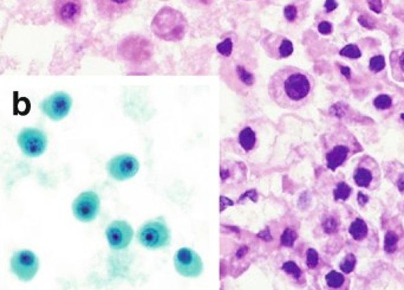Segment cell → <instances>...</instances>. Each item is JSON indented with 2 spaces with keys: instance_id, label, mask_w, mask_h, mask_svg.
<instances>
[{
  "instance_id": "cell-23",
  "label": "cell",
  "mask_w": 404,
  "mask_h": 290,
  "mask_svg": "<svg viewBox=\"0 0 404 290\" xmlns=\"http://www.w3.org/2000/svg\"><path fill=\"white\" fill-rule=\"evenodd\" d=\"M397 242H398V237L395 232H386L385 238H384V250L388 253H392L396 250Z\"/></svg>"
},
{
  "instance_id": "cell-30",
  "label": "cell",
  "mask_w": 404,
  "mask_h": 290,
  "mask_svg": "<svg viewBox=\"0 0 404 290\" xmlns=\"http://www.w3.org/2000/svg\"><path fill=\"white\" fill-rule=\"evenodd\" d=\"M370 70L373 72H379L380 70H383L384 67H385V59H384L383 56H375L370 59Z\"/></svg>"
},
{
  "instance_id": "cell-3",
  "label": "cell",
  "mask_w": 404,
  "mask_h": 290,
  "mask_svg": "<svg viewBox=\"0 0 404 290\" xmlns=\"http://www.w3.org/2000/svg\"><path fill=\"white\" fill-rule=\"evenodd\" d=\"M151 31L165 42H178L184 38L188 30L187 19L177 10L164 6L154 16Z\"/></svg>"
},
{
  "instance_id": "cell-20",
  "label": "cell",
  "mask_w": 404,
  "mask_h": 290,
  "mask_svg": "<svg viewBox=\"0 0 404 290\" xmlns=\"http://www.w3.org/2000/svg\"><path fill=\"white\" fill-rule=\"evenodd\" d=\"M217 50L219 54L223 56L224 58L230 57L234 52V37L233 36H227L217 45Z\"/></svg>"
},
{
  "instance_id": "cell-15",
  "label": "cell",
  "mask_w": 404,
  "mask_h": 290,
  "mask_svg": "<svg viewBox=\"0 0 404 290\" xmlns=\"http://www.w3.org/2000/svg\"><path fill=\"white\" fill-rule=\"evenodd\" d=\"M136 0H95L99 17L115 21L127 15L134 9Z\"/></svg>"
},
{
  "instance_id": "cell-25",
  "label": "cell",
  "mask_w": 404,
  "mask_h": 290,
  "mask_svg": "<svg viewBox=\"0 0 404 290\" xmlns=\"http://www.w3.org/2000/svg\"><path fill=\"white\" fill-rule=\"evenodd\" d=\"M296 240H297V232L294 231V230L291 229V227L285 229V231L283 232V235H281V238H280L281 244H283L284 246H287V248H291V246H293V244Z\"/></svg>"
},
{
  "instance_id": "cell-40",
  "label": "cell",
  "mask_w": 404,
  "mask_h": 290,
  "mask_svg": "<svg viewBox=\"0 0 404 290\" xmlns=\"http://www.w3.org/2000/svg\"><path fill=\"white\" fill-rule=\"evenodd\" d=\"M400 117H402V120H404V114L400 115Z\"/></svg>"
},
{
  "instance_id": "cell-38",
  "label": "cell",
  "mask_w": 404,
  "mask_h": 290,
  "mask_svg": "<svg viewBox=\"0 0 404 290\" xmlns=\"http://www.w3.org/2000/svg\"><path fill=\"white\" fill-rule=\"evenodd\" d=\"M340 70H342V74L345 76V77H347V78H350V76H351V71H350V69L347 68V67H342L340 68Z\"/></svg>"
},
{
  "instance_id": "cell-21",
  "label": "cell",
  "mask_w": 404,
  "mask_h": 290,
  "mask_svg": "<svg viewBox=\"0 0 404 290\" xmlns=\"http://www.w3.org/2000/svg\"><path fill=\"white\" fill-rule=\"evenodd\" d=\"M391 65L393 68V72L398 70L399 76L404 77V51L393 52L391 55Z\"/></svg>"
},
{
  "instance_id": "cell-31",
  "label": "cell",
  "mask_w": 404,
  "mask_h": 290,
  "mask_svg": "<svg viewBox=\"0 0 404 290\" xmlns=\"http://www.w3.org/2000/svg\"><path fill=\"white\" fill-rule=\"evenodd\" d=\"M338 220L336 218H333V217H330V218H326L325 220L323 222V229H324V232L326 233H333L336 232L337 230H338Z\"/></svg>"
},
{
  "instance_id": "cell-2",
  "label": "cell",
  "mask_w": 404,
  "mask_h": 290,
  "mask_svg": "<svg viewBox=\"0 0 404 290\" xmlns=\"http://www.w3.org/2000/svg\"><path fill=\"white\" fill-rule=\"evenodd\" d=\"M256 58L248 51L241 50L237 55L232 54L224 58L221 65V76L232 90L246 94L256 84Z\"/></svg>"
},
{
  "instance_id": "cell-18",
  "label": "cell",
  "mask_w": 404,
  "mask_h": 290,
  "mask_svg": "<svg viewBox=\"0 0 404 290\" xmlns=\"http://www.w3.org/2000/svg\"><path fill=\"white\" fill-rule=\"evenodd\" d=\"M349 232H350V235L352 236V238L356 240H360V239L365 238L367 235L366 223L364 222L363 219L357 218L355 222L351 223V225L349 227Z\"/></svg>"
},
{
  "instance_id": "cell-16",
  "label": "cell",
  "mask_w": 404,
  "mask_h": 290,
  "mask_svg": "<svg viewBox=\"0 0 404 290\" xmlns=\"http://www.w3.org/2000/svg\"><path fill=\"white\" fill-rule=\"evenodd\" d=\"M309 0H293L284 9V17L289 23L299 22L306 16Z\"/></svg>"
},
{
  "instance_id": "cell-13",
  "label": "cell",
  "mask_w": 404,
  "mask_h": 290,
  "mask_svg": "<svg viewBox=\"0 0 404 290\" xmlns=\"http://www.w3.org/2000/svg\"><path fill=\"white\" fill-rule=\"evenodd\" d=\"M134 230L130 224L125 220H115L110 223L105 230V237L109 246L114 250H123L131 243Z\"/></svg>"
},
{
  "instance_id": "cell-41",
  "label": "cell",
  "mask_w": 404,
  "mask_h": 290,
  "mask_svg": "<svg viewBox=\"0 0 404 290\" xmlns=\"http://www.w3.org/2000/svg\"><path fill=\"white\" fill-rule=\"evenodd\" d=\"M161 2H167V0H161Z\"/></svg>"
},
{
  "instance_id": "cell-9",
  "label": "cell",
  "mask_w": 404,
  "mask_h": 290,
  "mask_svg": "<svg viewBox=\"0 0 404 290\" xmlns=\"http://www.w3.org/2000/svg\"><path fill=\"white\" fill-rule=\"evenodd\" d=\"M175 270L183 277H197L204 270V263L197 252L189 248L178 249L174 255Z\"/></svg>"
},
{
  "instance_id": "cell-5",
  "label": "cell",
  "mask_w": 404,
  "mask_h": 290,
  "mask_svg": "<svg viewBox=\"0 0 404 290\" xmlns=\"http://www.w3.org/2000/svg\"><path fill=\"white\" fill-rule=\"evenodd\" d=\"M345 131L336 130L334 133L324 135V139H326V164L331 171H336L342 166L352 152L350 146L352 143H347V140L344 142V137L346 136Z\"/></svg>"
},
{
  "instance_id": "cell-34",
  "label": "cell",
  "mask_w": 404,
  "mask_h": 290,
  "mask_svg": "<svg viewBox=\"0 0 404 290\" xmlns=\"http://www.w3.org/2000/svg\"><path fill=\"white\" fill-rule=\"evenodd\" d=\"M369 8L376 13H379L382 11V2H380V0H370Z\"/></svg>"
},
{
  "instance_id": "cell-28",
  "label": "cell",
  "mask_w": 404,
  "mask_h": 290,
  "mask_svg": "<svg viewBox=\"0 0 404 290\" xmlns=\"http://www.w3.org/2000/svg\"><path fill=\"white\" fill-rule=\"evenodd\" d=\"M392 101L391 97L388 96V95H379L377 96L375 100H373V105L377 108V109H389L391 107Z\"/></svg>"
},
{
  "instance_id": "cell-42",
  "label": "cell",
  "mask_w": 404,
  "mask_h": 290,
  "mask_svg": "<svg viewBox=\"0 0 404 290\" xmlns=\"http://www.w3.org/2000/svg\"><path fill=\"white\" fill-rule=\"evenodd\" d=\"M245 2H251V0H245Z\"/></svg>"
},
{
  "instance_id": "cell-36",
  "label": "cell",
  "mask_w": 404,
  "mask_h": 290,
  "mask_svg": "<svg viewBox=\"0 0 404 290\" xmlns=\"http://www.w3.org/2000/svg\"><path fill=\"white\" fill-rule=\"evenodd\" d=\"M367 200H369V198H367V196H365V194L364 193H362V192H359L358 193V203H359V205H365V204L367 203Z\"/></svg>"
},
{
  "instance_id": "cell-22",
  "label": "cell",
  "mask_w": 404,
  "mask_h": 290,
  "mask_svg": "<svg viewBox=\"0 0 404 290\" xmlns=\"http://www.w3.org/2000/svg\"><path fill=\"white\" fill-rule=\"evenodd\" d=\"M344 281H345V278H344V276L340 272L330 271L326 275V283L330 288H340L343 285Z\"/></svg>"
},
{
  "instance_id": "cell-32",
  "label": "cell",
  "mask_w": 404,
  "mask_h": 290,
  "mask_svg": "<svg viewBox=\"0 0 404 290\" xmlns=\"http://www.w3.org/2000/svg\"><path fill=\"white\" fill-rule=\"evenodd\" d=\"M318 262H319V256L314 249H309L306 252V264L309 268H316Z\"/></svg>"
},
{
  "instance_id": "cell-10",
  "label": "cell",
  "mask_w": 404,
  "mask_h": 290,
  "mask_svg": "<svg viewBox=\"0 0 404 290\" xmlns=\"http://www.w3.org/2000/svg\"><path fill=\"white\" fill-rule=\"evenodd\" d=\"M140 170V161L131 154H120L109 160L107 165L108 174L112 179L124 181L136 176Z\"/></svg>"
},
{
  "instance_id": "cell-7",
  "label": "cell",
  "mask_w": 404,
  "mask_h": 290,
  "mask_svg": "<svg viewBox=\"0 0 404 290\" xmlns=\"http://www.w3.org/2000/svg\"><path fill=\"white\" fill-rule=\"evenodd\" d=\"M11 271L23 282L35 278L39 270V259L31 250H19L11 258Z\"/></svg>"
},
{
  "instance_id": "cell-39",
  "label": "cell",
  "mask_w": 404,
  "mask_h": 290,
  "mask_svg": "<svg viewBox=\"0 0 404 290\" xmlns=\"http://www.w3.org/2000/svg\"><path fill=\"white\" fill-rule=\"evenodd\" d=\"M246 252H247V248H246V246H243V248H241L239 251H238L237 256L240 258V257H244L245 255H246Z\"/></svg>"
},
{
  "instance_id": "cell-12",
  "label": "cell",
  "mask_w": 404,
  "mask_h": 290,
  "mask_svg": "<svg viewBox=\"0 0 404 290\" xmlns=\"http://www.w3.org/2000/svg\"><path fill=\"white\" fill-rule=\"evenodd\" d=\"M83 13L82 0H55L54 16L56 22L65 28H75Z\"/></svg>"
},
{
  "instance_id": "cell-19",
  "label": "cell",
  "mask_w": 404,
  "mask_h": 290,
  "mask_svg": "<svg viewBox=\"0 0 404 290\" xmlns=\"http://www.w3.org/2000/svg\"><path fill=\"white\" fill-rule=\"evenodd\" d=\"M353 178L359 187H367L372 181V172L366 167H359L357 169Z\"/></svg>"
},
{
  "instance_id": "cell-4",
  "label": "cell",
  "mask_w": 404,
  "mask_h": 290,
  "mask_svg": "<svg viewBox=\"0 0 404 290\" xmlns=\"http://www.w3.org/2000/svg\"><path fill=\"white\" fill-rule=\"evenodd\" d=\"M137 238L149 250L163 249L170 244V231L163 220H149L140 227Z\"/></svg>"
},
{
  "instance_id": "cell-33",
  "label": "cell",
  "mask_w": 404,
  "mask_h": 290,
  "mask_svg": "<svg viewBox=\"0 0 404 290\" xmlns=\"http://www.w3.org/2000/svg\"><path fill=\"white\" fill-rule=\"evenodd\" d=\"M318 31L322 35H330L332 32V25L329 22H322L318 25Z\"/></svg>"
},
{
  "instance_id": "cell-8",
  "label": "cell",
  "mask_w": 404,
  "mask_h": 290,
  "mask_svg": "<svg viewBox=\"0 0 404 290\" xmlns=\"http://www.w3.org/2000/svg\"><path fill=\"white\" fill-rule=\"evenodd\" d=\"M101 209V200L94 191H85L72 203V213L82 223H90L96 219Z\"/></svg>"
},
{
  "instance_id": "cell-29",
  "label": "cell",
  "mask_w": 404,
  "mask_h": 290,
  "mask_svg": "<svg viewBox=\"0 0 404 290\" xmlns=\"http://www.w3.org/2000/svg\"><path fill=\"white\" fill-rule=\"evenodd\" d=\"M281 269H283L284 271L287 273V275L293 276L294 278H299L301 276L300 268L296 264V263L292 262V261H289V262L284 263L283 266H281Z\"/></svg>"
},
{
  "instance_id": "cell-1",
  "label": "cell",
  "mask_w": 404,
  "mask_h": 290,
  "mask_svg": "<svg viewBox=\"0 0 404 290\" xmlns=\"http://www.w3.org/2000/svg\"><path fill=\"white\" fill-rule=\"evenodd\" d=\"M314 81L312 76L299 68L285 67L277 70L268 82V94L277 105L296 110L311 101Z\"/></svg>"
},
{
  "instance_id": "cell-35",
  "label": "cell",
  "mask_w": 404,
  "mask_h": 290,
  "mask_svg": "<svg viewBox=\"0 0 404 290\" xmlns=\"http://www.w3.org/2000/svg\"><path fill=\"white\" fill-rule=\"evenodd\" d=\"M325 10L327 12H332L333 10H336L337 9V6H338V4H337V2L336 0H326L325 2Z\"/></svg>"
},
{
  "instance_id": "cell-14",
  "label": "cell",
  "mask_w": 404,
  "mask_h": 290,
  "mask_svg": "<svg viewBox=\"0 0 404 290\" xmlns=\"http://www.w3.org/2000/svg\"><path fill=\"white\" fill-rule=\"evenodd\" d=\"M261 47L272 59H284L293 54V44L289 38L277 34H267L261 38Z\"/></svg>"
},
{
  "instance_id": "cell-17",
  "label": "cell",
  "mask_w": 404,
  "mask_h": 290,
  "mask_svg": "<svg viewBox=\"0 0 404 290\" xmlns=\"http://www.w3.org/2000/svg\"><path fill=\"white\" fill-rule=\"evenodd\" d=\"M238 144L245 153H251L256 150L258 144L257 131L251 126H245L238 134Z\"/></svg>"
},
{
  "instance_id": "cell-24",
  "label": "cell",
  "mask_w": 404,
  "mask_h": 290,
  "mask_svg": "<svg viewBox=\"0 0 404 290\" xmlns=\"http://www.w3.org/2000/svg\"><path fill=\"white\" fill-rule=\"evenodd\" d=\"M351 189L345 183H339L333 192L334 200H346L350 197Z\"/></svg>"
},
{
  "instance_id": "cell-27",
  "label": "cell",
  "mask_w": 404,
  "mask_h": 290,
  "mask_svg": "<svg viewBox=\"0 0 404 290\" xmlns=\"http://www.w3.org/2000/svg\"><path fill=\"white\" fill-rule=\"evenodd\" d=\"M355 266H356V257L353 255H351V253L346 255L345 258H344L339 264V268L344 273L352 272L353 269H355Z\"/></svg>"
},
{
  "instance_id": "cell-37",
  "label": "cell",
  "mask_w": 404,
  "mask_h": 290,
  "mask_svg": "<svg viewBox=\"0 0 404 290\" xmlns=\"http://www.w3.org/2000/svg\"><path fill=\"white\" fill-rule=\"evenodd\" d=\"M397 187H398L400 192H404V173L399 176L398 181H397Z\"/></svg>"
},
{
  "instance_id": "cell-6",
  "label": "cell",
  "mask_w": 404,
  "mask_h": 290,
  "mask_svg": "<svg viewBox=\"0 0 404 290\" xmlns=\"http://www.w3.org/2000/svg\"><path fill=\"white\" fill-rule=\"evenodd\" d=\"M17 142L24 156L38 158L43 156L48 148V136L39 128L29 127L19 131Z\"/></svg>"
},
{
  "instance_id": "cell-26",
  "label": "cell",
  "mask_w": 404,
  "mask_h": 290,
  "mask_svg": "<svg viewBox=\"0 0 404 290\" xmlns=\"http://www.w3.org/2000/svg\"><path fill=\"white\" fill-rule=\"evenodd\" d=\"M339 55L340 56H344V57H347V58H351V59H357V58H360V56H362V52L358 49V47L355 44H349L346 45L345 48H343L342 50L339 51Z\"/></svg>"
},
{
  "instance_id": "cell-11",
  "label": "cell",
  "mask_w": 404,
  "mask_h": 290,
  "mask_svg": "<svg viewBox=\"0 0 404 290\" xmlns=\"http://www.w3.org/2000/svg\"><path fill=\"white\" fill-rule=\"evenodd\" d=\"M71 107L72 100L70 95L64 93V91H57V93L50 95L41 103V110L43 114L52 121H61L65 118L70 113Z\"/></svg>"
}]
</instances>
